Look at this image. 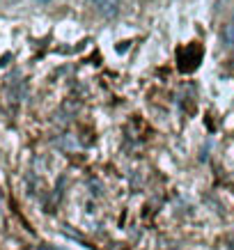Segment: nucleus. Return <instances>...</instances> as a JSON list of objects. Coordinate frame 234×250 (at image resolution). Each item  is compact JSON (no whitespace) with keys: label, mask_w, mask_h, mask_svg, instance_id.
Returning <instances> with one entry per match:
<instances>
[{"label":"nucleus","mask_w":234,"mask_h":250,"mask_svg":"<svg viewBox=\"0 0 234 250\" xmlns=\"http://www.w3.org/2000/svg\"><path fill=\"white\" fill-rule=\"evenodd\" d=\"M120 2L122 0H99V12H101V16L104 19H115L117 16V12H120Z\"/></svg>","instance_id":"obj_1"},{"label":"nucleus","mask_w":234,"mask_h":250,"mask_svg":"<svg viewBox=\"0 0 234 250\" xmlns=\"http://www.w3.org/2000/svg\"><path fill=\"white\" fill-rule=\"evenodd\" d=\"M35 2H39V5H46V2H51V0H35Z\"/></svg>","instance_id":"obj_2"},{"label":"nucleus","mask_w":234,"mask_h":250,"mask_svg":"<svg viewBox=\"0 0 234 250\" xmlns=\"http://www.w3.org/2000/svg\"><path fill=\"white\" fill-rule=\"evenodd\" d=\"M87 2H99V0H87Z\"/></svg>","instance_id":"obj_3"}]
</instances>
